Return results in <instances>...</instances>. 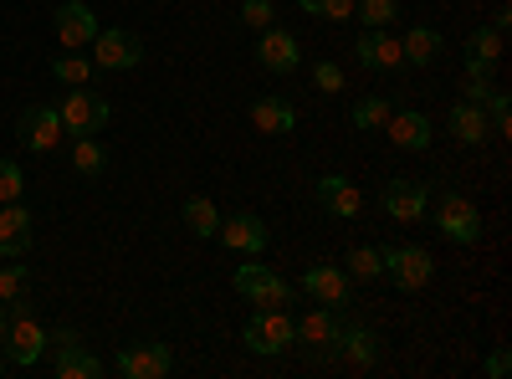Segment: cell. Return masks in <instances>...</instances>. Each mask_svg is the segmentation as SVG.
<instances>
[{
    "instance_id": "cell-1",
    "label": "cell",
    "mask_w": 512,
    "mask_h": 379,
    "mask_svg": "<svg viewBox=\"0 0 512 379\" xmlns=\"http://www.w3.org/2000/svg\"><path fill=\"white\" fill-rule=\"evenodd\" d=\"M57 113H62V129H67L72 139L103 134L108 123H113V103H108L103 93H93V88H72V93L57 103Z\"/></svg>"
},
{
    "instance_id": "cell-2",
    "label": "cell",
    "mask_w": 512,
    "mask_h": 379,
    "mask_svg": "<svg viewBox=\"0 0 512 379\" xmlns=\"http://www.w3.org/2000/svg\"><path fill=\"white\" fill-rule=\"evenodd\" d=\"M241 339H246L251 354H282L287 344H297V323L282 308H256L241 328Z\"/></svg>"
},
{
    "instance_id": "cell-3",
    "label": "cell",
    "mask_w": 512,
    "mask_h": 379,
    "mask_svg": "<svg viewBox=\"0 0 512 379\" xmlns=\"http://www.w3.org/2000/svg\"><path fill=\"white\" fill-rule=\"evenodd\" d=\"M379 257H384V272L395 277L400 292H420L425 282L436 277V262H431V251H425V246H384Z\"/></svg>"
},
{
    "instance_id": "cell-4",
    "label": "cell",
    "mask_w": 512,
    "mask_h": 379,
    "mask_svg": "<svg viewBox=\"0 0 512 379\" xmlns=\"http://www.w3.org/2000/svg\"><path fill=\"white\" fill-rule=\"evenodd\" d=\"M236 292H241L246 303H256V308H282V303H292V287H287L267 262L236 267Z\"/></svg>"
},
{
    "instance_id": "cell-5",
    "label": "cell",
    "mask_w": 512,
    "mask_h": 379,
    "mask_svg": "<svg viewBox=\"0 0 512 379\" xmlns=\"http://www.w3.org/2000/svg\"><path fill=\"white\" fill-rule=\"evenodd\" d=\"M436 226H441V236H451L456 246H477V241H482V210L466 200V195H441Z\"/></svg>"
},
{
    "instance_id": "cell-6",
    "label": "cell",
    "mask_w": 512,
    "mask_h": 379,
    "mask_svg": "<svg viewBox=\"0 0 512 379\" xmlns=\"http://www.w3.org/2000/svg\"><path fill=\"white\" fill-rule=\"evenodd\" d=\"M303 292L313 303H323V308H338L344 313L349 303H354V277L344 272V267H328V262H318V267H308L303 272Z\"/></svg>"
},
{
    "instance_id": "cell-7",
    "label": "cell",
    "mask_w": 512,
    "mask_h": 379,
    "mask_svg": "<svg viewBox=\"0 0 512 379\" xmlns=\"http://www.w3.org/2000/svg\"><path fill=\"white\" fill-rule=\"evenodd\" d=\"M113 369L123 374V379H164L169 369H175V354H169V344H128V349H118V359H113Z\"/></svg>"
},
{
    "instance_id": "cell-8",
    "label": "cell",
    "mask_w": 512,
    "mask_h": 379,
    "mask_svg": "<svg viewBox=\"0 0 512 379\" xmlns=\"http://www.w3.org/2000/svg\"><path fill=\"white\" fill-rule=\"evenodd\" d=\"M62 113L52 108V103H31L26 113H21V123H16V139L26 144V149H36V154H47V149H57L62 144Z\"/></svg>"
},
{
    "instance_id": "cell-9",
    "label": "cell",
    "mask_w": 512,
    "mask_h": 379,
    "mask_svg": "<svg viewBox=\"0 0 512 379\" xmlns=\"http://www.w3.org/2000/svg\"><path fill=\"white\" fill-rule=\"evenodd\" d=\"M139 57H144V41H139L134 31L113 26V31H98V36H93V67L128 72V67H139Z\"/></svg>"
},
{
    "instance_id": "cell-10",
    "label": "cell",
    "mask_w": 512,
    "mask_h": 379,
    "mask_svg": "<svg viewBox=\"0 0 512 379\" xmlns=\"http://www.w3.org/2000/svg\"><path fill=\"white\" fill-rule=\"evenodd\" d=\"M0 349H6V364L31 369L41 354H47V328H41L31 313H16V323L6 328V339H0Z\"/></svg>"
},
{
    "instance_id": "cell-11",
    "label": "cell",
    "mask_w": 512,
    "mask_h": 379,
    "mask_svg": "<svg viewBox=\"0 0 512 379\" xmlns=\"http://www.w3.org/2000/svg\"><path fill=\"white\" fill-rule=\"evenodd\" d=\"M379 205H384V216H390V221H420V216H425V205H431V185L400 175V180L384 185Z\"/></svg>"
},
{
    "instance_id": "cell-12",
    "label": "cell",
    "mask_w": 512,
    "mask_h": 379,
    "mask_svg": "<svg viewBox=\"0 0 512 379\" xmlns=\"http://www.w3.org/2000/svg\"><path fill=\"white\" fill-rule=\"evenodd\" d=\"M52 26H57V41H62L67 52L93 47V36L103 31V26H98V16H93V6H82V0H67V6H57Z\"/></svg>"
},
{
    "instance_id": "cell-13",
    "label": "cell",
    "mask_w": 512,
    "mask_h": 379,
    "mask_svg": "<svg viewBox=\"0 0 512 379\" xmlns=\"http://www.w3.org/2000/svg\"><path fill=\"white\" fill-rule=\"evenodd\" d=\"M256 62H262L267 72H277V77H287V72L303 67V47H297V36H292V31L267 26L262 41H256Z\"/></svg>"
},
{
    "instance_id": "cell-14",
    "label": "cell",
    "mask_w": 512,
    "mask_h": 379,
    "mask_svg": "<svg viewBox=\"0 0 512 379\" xmlns=\"http://www.w3.org/2000/svg\"><path fill=\"white\" fill-rule=\"evenodd\" d=\"M216 241H226L231 251H246V257H262L272 236H267V221H262V216H251V210H241V216H221Z\"/></svg>"
},
{
    "instance_id": "cell-15",
    "label": "cell",
    "mask_w": 512,
    "mask_h": 379,
    "mask_svg": "<svg viewBox=\"0 0 512 379\" xmlns=\"http://www.w3.org/2000/svg\"><path fill=\"white\" fill-rule=\"evenodd\" d=\"M26 251H31V210L11 200V205H0V257L21 262Z\"/></svg>"
},
{
    "instance_id": "cell-16",
    "label": "cell",
    "mask_w": 512,
    "mask_h": 379,
    "mask_svg": "<svg viewBox=\"0 0 512 379\" xmlns=\"http://www.w3.org/2000/svg\"><path fill=\"white\" fill-rule=\"evenodd\" d=\"M354 57H359V67H369V72H390V67L405 62L400 36H390V26H384V31H364V36L354 41Z\"/></svg>"
},
{
    "instance_id": "cell-17",
    "label": "cell",
    "mask_w": 512,
    "mask_h": 379,
    "mask_svg": "<svg viewBox=\"0 0 512 379\" xmlns=\"http://www.w3.org/2000/svg\"><path fill=\"white\" fill-rule=\"evenodd\" d=\"M333 349L344 354L349 364H359V369H374V364L384 359V344H379V333H374V328H364V323H344V328H338Z\"/></svg>"
},
{
    "instance_id": "cell-18",
    "label": "cell",
    "mask_w": 512,
    "mask_h": 379,
    "mask_svg": "<svg viewBox=\"0 0 512 379\" xmlns=\"http://www.w3.org/2000/svg\"><path fill=\"white\" fill-rule=\"evenodd\" d=\"M384 134H390L400 149H410V154L431 149V139H436L431 118H425V113H410V108H400V113H390V118H384Z\"/></svg>"
},
{
    "instance_id": "cell-19",
    "label": "cell",
    "mask_w": 512,
    "mask_h": 379,
    "mask_svg": "<svg viewBox=\"0 0 512 379\" xmlns=\"http://www.w3.org/2000/svg\"><path fill=\"white\" fill-rule=\"evenodd\" d=\"M497 62H502V31L477 26L472 36H466V77H492Z\"/></svg>"
},
{
    "instance_id": "cell-20",
    "label": "cell",
    "mask_w": 512,
    "mask_h": 379,
    "mask_svg": "<svg viewBox=\"0 0 512 379\" xmlns=\"http://www.w3.org/2000/svg\"><path fill=\"white\" fill-rule=\"evenodd\" d=\"M318 205L328 210V216L349 221V216H359V210H364V195H359V185L344 180V175H323V180H318Z\"/></svg>"
},
{
    "instance_id": "cell-21",
    "label": "cell",
    "mask_w": 512,
    "mask_h": 379,
    "mask_svg": "<svg viewBox=\"0 0 512 379\" xmlns=\"http://www.w3.org/2000/svg\"><path fill=\"white\" fill-rule=\"evenodd\" d=\"M292 323H297V339H303V344H313V349H333L338 328H344V318H338V308H313V313L292 318Z\"/></svg>"
},
{
    "instance_id": "cell-22",
    "label": "cell",
    "mask_w": 512,
    "mask_h": 379,
    "mask_svg": "<svg viewBox=\"0 0 512 379\" xmlns=\"http://www.w3.org/2000/svg\"><path fill=\"white\" fill-rule=\"evenodd\" d=\"M52 369H57V379H103V374H108V364H103L98 354L82 349V339H77V344H62Z\"/></svg>"
},
{
    "instance_id": "cell-23",
    "label": "cell",
    "mask_w": 512,
    "mask_h": 379,
    "mask_svg": "<svg viewBox=\"0 0 512 379\" xmlns=\"http://www.w3.org/2000/svg\"><path fill=\"white\" fill-rule=\"evenodd\" d=\"M446 123H451V134H456L461 144H482V139L492 134V123H487V108H482V103H466V98H461V103L451 108V118H446Z\"/></svg>"
},
{
    "instance_id": "cell-24",
    "label": "cell",
    "mask_w": 512,
    "mask_h": 379,
    "mask_svg": "<svg viewBox=\"0 0 512 379\" xmlns=\"http://www.w3.org/2000/svg\"><path fill=\"white\" fill-rule=\"evenodd\" d=\"M251 123L262 134H292L297 129V113H292V103H282V98H256L251 103Z\"/></svg>"
},
{
    "instance_id": "cell-25",
    "label": "cell",
    "mask_w": 512,
    "mask_h": 379,
    "mask_svg": "<svg viewBox=\"0 0 512 379\" xmlns=\"http://www.w3.org/2000/svg\"><path fill=\"white\" fill-rule=\"evenodd\" d=\"M400 52H405L410 67H431L441 57V31L436 26H410L405 41H400Z\"/></svg>"
},
{
    "instance_id": "cell-26",
    "label": "cell",
    "mask_w": 512,
    "mask_h": 379,
    "mask_svg": "<svg viewBox=\"0 0 512 379\" xmlns=\"http://www.w3.org/2000/svg\"><path fill=\"white\" fill-rule=\"evenodd\" d=\"M395 113V103L384 98V93H369V98H359L354 108H349V123L359 134H374V129H384V118Z\"/></svg>"
},
{
    "instance_id": "cell-27",
    "label": "cell",
    "mask_w": 512,
    "mask_h": 379,
    "mask_svg": "<svg viewBox=\"0 0 512 379\" xmlns=\"http://www.w3.org/2000/svg\"><path fill=\"white\" fill-rule=\"evenodd\" d=\"M185 226H190L195 236H216V231H221L216 200H210V195H190V200H185Z\"/></svg>"
},
{
    "instance_id": "cell-28",
    "label": "cell",
    "mask_w": 512,
    "mask_h": 379,
    "mask_svg": "<svg viewBox=\"0 0 512 379\" xmlns=\"http://www.w3.org/2000/svg\"><path fill=\"white\" fill-rule=\"evenodd\" d=\"M72 164H77V175H88V180H98V175L108 170V149L98 144V134H88V139L72 144Z\"/></svg>"
},
{
    "instance_id": "cell-29",
    "label": "cell",
    "mask_w": 512,
    "mask_h": 379,
    "mask_svg": "<svg viewBox=\"0 0 512 379\" xmlns=\"http://www.w3.org/2000/svg\"><path fill=\"white\" fill-rule=\"evenodd\" d=\"M354 16H359L369 31H384V26H395L400 6H395V0H354Z\"/></svg>"
},
{
    "instance_id": "cell-30",
    "label": "cell",
    "mask_w": 512,
    "mask_h": 379,
    "mask_svg": "<svg viewBox=\"0 0 512 379\" xmlns=\"http://www.w3.org/2000/svg\"><path fill=\"white\" fill-rule=\"evenodd\" d=\"M344 272H349V277H359V282H374V277H384V257H379V246H354Z\"/></svg>"
},
{
    "instance_id": "cell-31",
    "label": "cell",
    "mask_w": 512,
    "mask_h": 379,
    "mask_svg": "<svg viewBox=\"0 0 512 379\" xmlns=\"http://www.w3.org/2000/svg\"><path fill=\"white\" fill-rule=\"evenodd\" d=\"M52 77H57V82H67V88H88L93 62H88V57H77V52H67V57H57V62H52Z\"/></svg>"
},
{
    "instance_id": "cell-32",
    "label": "cell",
    "mask_w": 512,
    "mask_h": 379,
    "mask_svg": "<svg viewBox=\"0 0 512 379\" xmlns=\"http://www.w3.org/2000/svg\"><path fill=\"white\" fill-rule=\"evenodd\" d=\"M26 287H31L26 262H11L6 272H0V303H21V298H26Z\"/></svg>"
},
{
    "instance_id": "cell-33",
    "label": "cell",
    "mask_w": 512,
    "mask_h": 379,
    "mask_svg": "<svg viewBox=\"0 0 512 379\" xmlns=\"http://www.w3.org/2000/svg\"><path fill=\"white\" fill-rule=\"evenodd\" d=\"M21 190H26V180H21V164H16V159H0V205L21 200Z\"/></svg>"
},
{
    "instance_id": "cell-34",
    "label": "cell",
    "mask_w": 512,
    "mask_h": 379,
    "mask_svg": "<svg viewBox=\"0 0 512 379\" xmlns=\"http://www.w3.org/2000/svg\"><path fill=\"white\" fill-rule=\"evenodd\" d=\"M272 16H277L272 0H246V6H241V21H246L251 31H267V26H272Z\"/></svg>"
},
{
    "instance_id": "cell-35",
    "label": "cell",
    "mask_w": 512,
    "mask_h": 379,
    "mask_svg": "<svg viewBox=\"0 0 512 379\" xmlns=\"http://www.w3.org/2000/svg\"><path fill=\"white\" fill-rule=\"evenodd\" d=\"M313 88L344 93V67H338V62H318V67H313Z\"/></svg>"
},
{
    "instance_id": "cell-36",
    "label": "cell",
    "mask_w": 512,
    "mask_h": 379,
    "mask_svg": "<svg viewBox=\"0 0 512 379\" xmlns=\"http://www.w3.org/2000/svg\"><path fill=\"white\" fill-rule=\"evenodd\" d=\"M461 98L487 108V98H492V82H487V77H466V82H461Z\"/></svg>"
},
{
    "instance_id": "cell-37",
    "label": "cell",
    "mask_w": 512,
    "mask_h": 379,
    "mask_svg": "<svg viewBox=\"0 0 512 379\" xmlns=\"http://www.w3.org/2000/svg\"><path fill=\"white\" fill-rule=\"evenodd\" d=\"M318 16H323V21H349V16H354V0H323Z\"/></svg>"
},
{
    "instance_id": "cell-38",
    "label": "cell",
    "mask_w": 512,
    "mask_h": 379,
    "mask_svg": "<svg viewBox=\"0 0 512 379\" xmlns=\"http://www.w3.org/2000/svg\"><path fill=\"white\" fill-rule=\"evenodd\" d=\"M507 364H512V359H507V349H492V354H487V364H482V374H487V379H507Z\"/></svg>"
},
{
    "instance_id": "cell-39",
    "label": "cell",
    "mask_w": 512,
    "mask_h": 379,
    "mask_svg": "<svg viewBox=\"0 0 512 379\" xmlns=\"http://www.w3.org/2000/svg\"><path fill=\"white\" fill-rule=\"evenodd\" d=\"M47 344H57V349H62V344H77V333H72V328H57V333H47Z\"/></svg>"
},
{
    "instance_id": "cell-40",
    "label": "cell",
    "mask_w": 512,
    "mask_h": 379,
    "mask_svg": "<svg viewBox=\"0 0 512 379\" xmlns=\"http://www.w3.org/2000/svg\"><path fill=\"white\" fill-rule=\"evenodd\" d=\"M507 21H512V11H507V6H497V11H492V26H497V31H507Z\"/></svg>"
},
{
    "instance_id": "cell-41",
    "label": "cell",
    "mask_w": 512,
    "mask_h": 379,
    "mask_svg": "<svg viewBox=\"0 0 512 379\" xmlns=\"http://www.w3.org/2000/svg\"><path fill=\"white\" fill-rule=\"evenodd\" d=\"M297 6H303L308 16H318V6H323V0H297Z\"/></svg>"
},
{
    "instance_id": "cell-42",
    "label": "cell",
    "mask_w": 512,
    "mask_h": 379,
    "mask_svg": "<svg viewBox=\"0 0 512 379\" xmlns=\"http://www.w3.org/2000/svg\"><path fill=\"white\" fill-rule=\"evenodd\" d=\"M6 328H11V323H6V303H0V339H6Z\"/></svg>"
},
{
    "instance_id": "cell-43",
    "label": "cell",
    "mask_w": 512,
    "mask_h": 379,
    "mask_svg": "<svg viewBox=\"0 0 512 379\" xmlns=\"http://www.w3.org/2000/svg\"><path fill=\"white\" fill-rule=\"evenodd\" d=\"M0 369H6V364H0Z\"/></svg>"
}]
</instances>
